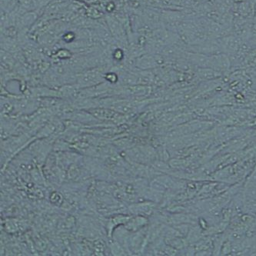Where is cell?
Instances as JSON below:
<instances>
[{
	"label": "cell",
	"mask_w": 256,
	"mask_h": 256,
	"mask_svg": "<svg viewBox=\"0 0 256 256\" xmlns=\"http://www.w3.org/2000/svg\"><path fill=\"white\" fill-rule=\"evenodd\" d=\"M136 66L140 69H149L156 68L160 64V56L158 55H144L139 57L136 61Z\"/></svg>",
	"instance_id": "cell-1"
},
{
	"label": "cell",
	"mask_w": 256,
	"mask_h": 256,
	"mask_svg": "<svg viewBox=\"0 0 256 256\" xmlns=\"http://www.w3.org/2000/svg\"><path fill=\"white\" fill-rule=\"evenodd\" d=\"M145 16H146V21L149 23H154V22H157L159 20V18H160L159 15H157V13L156 12H154L153 10H146L145 11Z\"/></svg>",
	"instance_id": "cell-2"
},
{
	"label": "cell",
	"mask_w": 256,
	"mask_h": 256,
	"mask_svg": "<svg viewBox=\"0 0 256 256\" xmlns=\"http://www.w3.org/2000/svg\"><path fill=\"white\" fill-rule=\"evenodd\" d=\"M75 37V34L72 31H69L68 32L65 33L64 35L62 36V39L64 40L65 42L66 43H70L73 41V39Z\"/></svg>",
	"instance_id": "cell-3"
},
{
	"label": "cell",
	"mask_w": 256,
	"mask_h": 256,
	"mask_svg": "<svg viewBox=\"0 0 256 256\" xmlns=\"http://www.w3.org/2000/svg\"><path fill=\"white\" fill-rule=\"evenodd\" d=\"M57 54H58V57L59 59H66L72 57L71 52L68 49H59V51H58Z\"/></svg>",
	"instance_id": "cell-4"
},
{
	"label": "cell",
	"mask_w": 256,
	"mask_h": 256,
	"mask_svg": "<svg viewBox=\"0 0 256 256\" xmlns=\"http://www.w3.org/2000/svg\"><path fill=\"white\" fill-rule=\"evenodd\" d=\"M113 55V59H115V60L119 61L122 59L124 54H123L122 50L121 49H117L115 50V52H113V55Z\"/></svg>",
	"instance_id": "cell-5"
}]
</instances>
